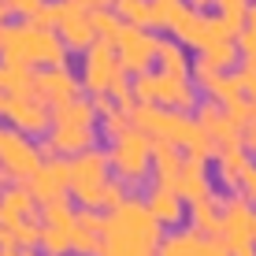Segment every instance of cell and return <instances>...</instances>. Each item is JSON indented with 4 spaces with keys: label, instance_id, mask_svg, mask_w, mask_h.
<instances>
[{
    "label": "cell",
    "instance_id": "obj_1",
    "mask_svg": "<svg viewBox=\"0 0 256 256\" xmlns=\"http://www.w3.org/2000/svg\"><path fill=\"white\" fill-rule=\"evenodd\" d=\"M134 93L138 100H152L160 108H174V112H190L197 108V82H190L186 74H171V70H145L134 74Z\"/></svg>",
    "mask_w": 256,
    "mask_h": 256
},
{
    "label": "cell",
    "instance_id": "obj_2",
    "mask_svg": "<svg viewBox=\"0 0 256 256\" xmlns=\"http://www.w3.org/2000/svg\"><path fill=\"white\" fill-rule=\"evenodd\" d=\"M108 160H112V171H116L126 186H138V182H145L148 164H152V138H148L145 130L130 126L126 134L116 138Z\"/></svg>",
    "mask_w": 256,
    "mask_h": 256
},
{
    "label": "cell",
    "instance_id": "obj_3",
    "mask_svg": "<svg viewBox=\"0 0 256 256\" xmlns=\"http://www.w3.org/2000/svg\"><path fill=\"white\" fill-rule=\"evenodd\" d=\"M112 45L119 48V64L126 74H145L152 56L160 52V38L148 34V26H138V22H119V30L112 34Z\"/></svg>",
    "mask_w": 256,
    "mask_h": 256
},
{
    "label": "cell",
    "instance_id": "obj_4",
    "mask_svg": "<svg viewBox=\"0 0 256 256\" xmlns=\"http://www.w3.org/2000/svg\"><path fill=\"white\" fill-rule=\"evenodd\" d=\"M52 12V22H56L60 38L67 41V48L74 52H86L96 41V30H93V12L82 4H74V0H56V4H48Z\"/></svg>",
    "mask_w": 256,
    "mask_h": 256
},
{
    "label": "cell",
    "instance_id": "obj_5",
    "mask_svg": "<svg viewBox=\"0 0 256 256\" xmlns=\"http://www.w3.org/2000/svg\"><path fill=\"white\" fill-rule=\"evenodd\" d=\"M0 164H4V171H8L12 182H22L45 164V156H41V148L30 145V134H22V130H15V126L12 130L0 126Z\"/></svg>",
    "mask_w": 256,
    "mask_h": 256
},
{
    "label": "cell",
    "instance_id": "obj_6",
    "mask_svg": "<svg viewBox=\"0 0 256 256\" xmlns=\"http://www.w3.org/2000/svg\"><path fill=\"white\" fill-rule=\"evenodd\" d=\"M122 70L119 56H116V45L108 38H96L90 48H86V60H82V86L90 93H108L112 78Z\"/></svg>",
    "mask_w": 256,
    "mask_h": 256
},
{
    "label": "cell",
    "instance_id": "obj_7",
    "mask_svg": "<svg viewBox=\"0 0 256 256\" xmlns=\"http://www.w3.org/2000/svg\"><path fill=\"white\" fill-rule=\"evenodd\" d=\"M26 26V67H67V41L60 38V30H41L34 22Z\"/></svg>",
    "mask_w": 256,
    "mask_h": 256
},
{
    "label": "cell",
    "instance_id": "obj_8",
    "mask_svg": "<svg viewBox=\"0 0 256 256\" xmlns=\"http://www.w3.org/2000/svg\"><path fill=\"white\" fill-rule=\"evenodd\" d=\"M108 223L119 226V230H130V234L145 238V242H152V245H160V226H164V223L152 216V208L141 204V200H130V197H126L119 208H112Z\"/></svg>",
    "mask_w": 256,
    "mask_h": 256
},
{
    "label": "cell",
    "instance_id": "obj_9",
    "mask_svg": "<svg viewBox=\"0 0 256 256\" xmlns=\"http://www.w3.org/2000/svg\"><path fill=\"white\" fill-rule=\"evenodd\" d=\"M8 122L15 130H22V134L38 138L52 126V108H48V100H38V96H15L12 112H8Z\"/></svg>",
    "mask_w": 256,
    "mask_h": 256
},
{
    "label": "cell",
    "instance_id": "obj_10",
    "mask_svg": "<svg viewBox=\"0 0 256 256\" xmlns=\"http://www.w3.org/2000/svg\"><path fill=\"white\" fill-rule=\"evenodd\" d=\"M160 252V245L145 242V238L130 234V230H119V226H104L100 234V252L96 256H156Z\"/></svg>",
    "mask_w": 256,
    "mask_h": 256
},
{
    "label": "cell",
    "instance_id": "obj_11",
    "mask_svg": "<svg viewBox=\"0 0 256 256\" xmlns=\"http://www.w3.org/2000/svg\"><path fill=\"white\" fill-rule=\"evenodd\" d=\"M245 167H249V148H245V141H242V138L223 141V145H219V156H216L219 182H223L226 190H238V186H242Z\"/></svg>",
    "mask_w": 256,
    "mask_h": 256
},
{
    "label": "cell",
    "instance_id": "obj_12",
    "mask_svg": "<svg viewBox=\"0 0 256 256\" xmlns=\"http://www.w3.org/2000/svg\"><path fill=\"white\" fill-rule=\"evenodd\" d=\"M34 216H41V212H38V197L30 193V186H26V182L8 186L4 197H0V223L19 226L22 219H34Z\"/></svg>",
    "mask_w": 256,
    "mask_h": 256
},
{
    "label": "cell",
    "instance_id": "obj_13",
    "mask_svg": "<svg viewBox=\"0 0 256 256\" xmlns=\"http://www.w3.org/2000/svg\"><path fill=\"white\" fill-rule=\"evenodd\" d=\"M112 8L119 12V19L138 22V26H148V30H164V26L171 22V12L160 8L156 0H116Z\"/></svg>",
    "mask_w": 256,
    "mask_h": 256
},
{
    "label": "cell",
    "instance_id": "obj_14",
    "mask_svg": "<svg viewBox=\"0 0 256 256\" xmlns=\"http://www.w3.org/2000/svg\"><path fill=\"white\" fill-rule=\"evenodd\" d=\"M38 96L48 104H64L78 96V82L67 74V67H48L38 74Z\"/></svg>",
    "mask_w": 256,
    "mask_h": 256
},
{
    "label": "cell",
    "instance_id": "obj_15",
    "mask_svg": "<svg viewBox=\"0 0 256 256\" xmlns=\"http://www.w3.org/2000/svg\"><path fill=\"white\" fill-rule=\"evenodd\" d=\"M174 193H178L182 200H200L208 197V174H204V160H193V156H186L182 160V171L178 178H174Z\"/></svg>",
    "mask_w": 256,
    "mask_h": 256
},
{
    "label": "cell",
    "instance_id": "obj_16",
    "mask_svg": "<svg viewBox=\"0 0 256 256\" xmlns=\"http://www.w3.org/2000/svg\"><path fill=\"white\" fill-rule=\"evenodd\" d=\"M190 219L204 238H223V200H216L212 193L200 200H190Z\"/></svg>",
    "mask_w": 256,
    "mask_h": 256
},
{
    "label": "cell",
    "instance_id": "obj_17",
    "mask_svg": "<svg viewBox=\"0 0 256 256\" xmlns=\"http://www.w3.org/2000/svg\"><path fill=\"white\" fill-rule=\"evenodd\" d=\"M108 171H112L108 152H96V148H82V152L70 160L74 182H108Z\"/></svg>",
    "mask_w": 256,
    "mask_h": 256
},
{
    "label": "cell",
    "instance_id": "obj_18",
    "mask_svg": "<svg viewBox=\"0 0 256 256\" xmlns=\"http://www.w3.org/2000/svg\"><path fill=\"white\" fill-rule=\"evenodd\" d=\"M197 122L208 130V138L216 141V145H223V141H234L242 138V130L230 122V116H226V108H216V104H200L197 112Z\"/></svg>",
    "mask_w": 256,
    "mask_h": 256
},
{
    "label": "cell",
    "instance_id": "obj_19",
    "mask_svg": "<svg viewBox=\"0 0 256 256\" xmlns=\"http://www.w3.org/2000/svg\"><path fill=\"white\" fill-rule=\"evenodd\" d=\"M48 141L56 156H78L82 148H93V126H52Z\"/></svg>",
    "mask_w": 256,
    "mask_h": 256
},
{
    "label": "cell",
    "instance_id": "obj_20",
    "mask_svg": "<svg viewBox=\"0 0 256 256\" xmlns=\"http://www.w3.org/2000/svg\"><path fill=\"white\" fill-rule=\"evenodd\" d=\"M148 208H152V216L160 219L164 226H174V223H182V197L174 190H167V186H152V193H148V200H145Z\"/></svg>",
    "mask_w": 256,
    "mask_h": 256
},
{
    "label": "cell",
    "instance_id": "obj_21",
    "mask_svg": "<svg viewBox=\"0 0 256 256\" xmlns=\"http://www.w3.org/2000/svg\"><path fill=\"white\" fill-rule=\"evenodd\" d=\"M93 100H64V104H52V126H93Z\"/></svg>",
    "mask_w": 256,
    "mask_h": 256
},
{
    "label": "cell",
    "instance_id": "obj_22",
    "mask_svg": "<svg viewBox=\"0 0 256 256\" xmlns=\"http://www.w3.org/2000/svg\"><path fill=\"white\" fill-rule=\"evenodd\" d=\"M156 256H204V234L197 226L193 230H178V234L164 238Z\"/></svg>",
    "mask_w": 256,
    "mask_h": 256
},
{
    "label": "cell",
    "instance_id": "obj_23",
    "mask_svg": "<svg viewBox=\"0 0 256 256\" xmlns=\"http://www.w3.org/2000/svg\"><path fill=\"white\" fill-rule=\"evenodd\" d=\"M22 182H26V186H30V193H34V197H38V204H45V200L60 197V193L67 190L64 182H60L56 174H52V167H48V164H41L38 171H34L30 178H22Z\"/></svg>",
    "mask_w": 256,
    "mask_h": 256
},
{
    "label": "cell",
    "instance_id": "obj_24",
    "mask_svg": "<svg viewBox=\"0 0 256 256\" xmlns=\"http://www.w3.org/2000/svg\"><path fill=\"white\" fill-rule=\"evenodd\" d=\"M41 216H45L48 226H67V230H74V223H78V212H74V204H70L67 193L45 200V204H41Z\"/></svg>",
    "mask_w": 256,
    "mask_h": 256
},
{
    "label": "cell",
    "instance_id": "obj_25",
    "mask_svg": "<svg viewBox=\"0 0 256 256\" xmlns=\"http://www.w3.org/2000/svg\"><path fill=\"white\" fill-rule=\"evenodd\" d=\"M0 60L4 64H26V26H4L0 30Z\"/></svg>",
    "mask_w": 256,
    "mask_h": 256
},
{
    "label": "cell",
    "instance_id": "obj_26",
    "mask_svg": "<svg viewBox=\"0 0 256 256\" xmlns=\"http://www.w3.org/2000/svg\"><path fill=\"white\" fill-rule=\"evenodd\" d=\"M156 64H160V70H171V74H190L186 45H182L178 38H174V41H160V52H156Z\"/></svg>",
    "mask_w": 256,
    "mask_h": 256
},
{
    "label": "cell",
    "instance_id": "obj_27",
    "mask_svg": "<svg viewBox=\"0 0 256 256\" xmlns=\"http://www.w3.org/2000/svg\"><path fill=\"white\" fill-rule=\"evenodd\" d=\"M216 8H219V15H223V22L230 26V34L238 38V34L245 30V22H249V0H216Z\"/></svg>",
    "mask_w": 256,
    "mask_h": 256
},
{
    "label": "cell",
    "instance_id": "obj_28",
    "mask_svg": "<svg viewBox=\"0 0 256 256\" xmlns=\"http://www.w3.org/2000/svg\"><path fill=\"white\" fill-rule=\"evenodd\" d=\"M200 56L208 60L212 67H219V70H230L238 64V38H223V41H216V45H208Z\"/></svg>",
    "mask_w": 256,
    "mask_h": 256
},
{
    "label": "cell",
    "instance_id": "obj_29",
    "mask_svg": "<svg viewBox=\"0 0 256 256\" xmlns=\"http://www.w3.org/2000/svg\"><path fill=\"white\" fill-rule=\"evenodd\" d=\"M41 252H45V256H67V252H70V230H67V226H48V223H45Z\"/></svg>",
    "mask_w": 256,
    "mask_h": 256
},
{
    "label": "cell",
    "instance_id": "obj_30",
    "mask_svg": "<svg viewBox=\"0 0 256 256\" xmlns=\"http://www.w3.org/2000/svg\"><path fill=\"white\" fill-rule=\"evenodd\" d=\"M104 186L108 182H70V193L82 208H104Z\"/></svg>",
    "mask_w": 256,
    "mask_h": 256
},
{
    "label": "cell",
    "instance_id": "obj_31",
    "mask_svg": "<svg viewBox=\"0 0 256 256\" xmlns=\"http://www.w3.org/2000/svg\"><path fill=\"white\" fill-rule=\"evenodd\" d=\"M223 108H226V116H230V122H234V126L238 130H245V126H249V122L256 119V100H249V96H234V100L230 104H223Z\"/></svg>",
    "mask_w": 256,
    "mask_h": 256
},
{
    "label": "cell",
    "instance_id": "obj_32",
    "mask_svg": "<svg viewBox=\"0 0 256 256\" xmlns=\"http://www.w3.org/2000/svg\"><path fill=\"white\" fill-rule=\"evenodd\" d=\"M70 252L96 256V252H100V234H93V230H86V226L74 223V230H70Z\"/></svg>",
    "mask_w": 256,
    "mask_h": 256
},
{
    "label": "cell",
    "instance_id": "obj_33",
    "mask_svg": "<svg viewBox=\"0 0 256 256\" xmlns=\"http://www.w3.org/2000/svg\"><path fill=\"white\" fill-rule=\"evenodd\" d=\"M219 78H223V70H219V67H212L204 56H200L197 64H193V82H197V90H200V93H212Z\"/></svg>",
    "mask_w": 256,
    "mask_h": 256
},
{
    "label": "cell",
    "instance_id": "obj_34",
    "mask_svg": "<svg viewBox=\"0 0 256 256\" xmlns=\"http://www.w3.org/2000/svg\"><path fill=\"white\" fill-rule=\"evenodd\" d=\"M108 93L116 96V104H122V108H134L138 104V93H134V82L126 78V70H119L116 78H112V86H108Z\"/></svg>",
    "mask_w": 256,
    "mask_h": 256
},
{
    "label": "cell",
    "instance_id": "obj_35",
    "mask_svg": "<svg viewBox=\"0 0 256 256\" xmlns=\"http://www.w3.org/2000/svg\"><path fill=\"white\" fill-rule=\"evenodd\" d=\"M100 119H104V130H108L112 138L126 134V130L134 126V116H130V108H122V104H119V108H112L108 116H100Z\"/></svg>",
    "mask_w": 256,
    "mask_h": 256
},
{
    "label": "cell",
    "instance_id": "obj_36",
    "mask_svg": "<svg viewBox=\"0 0 256 256\" xmlns=\"http://www.w3.org/2000/svg\"><path fill=\"white\" fill-rule=\"evenodd\" d=\"M119 12H112V8H96L93 12V30H96V38H108L112 41V34L119 30Z\"/></svg>",
    "mask_w": 256,
    "mask_h": 256
},
{
    "label": "cell",
    "instance_id": "obj_37",
    "mask_svg": "<svg viewBox=\"0 0 256 256\" xmlns=\"http://www.w3.org/2000/svg\"><path fill=\"white\" fill-rule=\"evenodd\" d=\"M223 245L230 249V256H256V238H252V234L226 230V234H223Z\"/></svg>",
    "mask_w": 256,
    "mask_h": 256
},
{
    "label": "cell",
    "instance_id": "obj_38",
    "mask_svg": "<svg viewBox=\"0 0 256 256\" xmlns=\"http://www.w3.org/2000/svg\"><path fill=\"white\" fill-rule=\"evenodd\" d=\"M238 48L245 52V60L256 64V8L249 12V22H245V30L238 34Z\"/></svg>",
    "mask_w": 256,
    "mask_h": 256
},
{
    "label": "cell",
    "instance_id": "obj_39",
    "mask_svg": "<svg viewBox=\"0 0 256 256\" xmlns=\"http://www.w3.org/2000/svg\"><path fill=\"white\" fill-rule=\"evenodd\" d=\"M15 234H19V245L41 249V238H45V226H41V223H34V219H22V223L15 226Z\"/></svg>",
    "mask_w": 256,
    "mask_h": 256
},
{
    "label": "cell",
    "instance_id": "obj_40",
    "mask_svg": "<svg viewBox=\"0 0 256 256\" xmlns=\"http://www.w3.org/2000/svg\"><path fill=\"white\" fill-rule=\"evenodd\" d=\"M234 96H242V86H238V78H234V74H223V78L216 82V90H212V100L230 104Z\"/></svg>",
    "mask_w": 256,
    "mask_h": 256
},
{
    "label": "cell",
    "instance_id": "obj_41",
    "mask_svg": "<svg viewBox=\"0 0 256 256\" xmlns=\"http://www.w3.org/2000/svg\"><path fill=\"white\" fill-rule=\"evenodd\" d=\"M234 78H238V86H242V93L249 96V100H256V64L245 60V64L234 70Z\"/></svg>",
    "mask_w": 256,
    "mask_h": 256
},
{
    "label": "cell",
    "instance_id": "obj_42",
    "mask_svg": "<svg viewBox=\"0 0 256 256\" xmlns=\"http://www.w3.org/2000/svg\"><path fill=\"white\" fill-rule=\"evenodd\" d=\"M78 226H86V230H93V234H104L108 216H100V208H86V212H78Z\"/></svg>",
    "mask_w": 256,
    "mask_h": 256
},
{
    "label": "cell",
    "instance_id": "obj_43",
    "mask_svg": "<svg viewBox=\"0 0 256 256\" xmlns=\"http://www.w3.org/2000/svg\"><path fill=\"white\" fill-rule=\"evenodd\" d=\"M122 200H126V197H122V178H119V182L108 178V186H104V208L112 212V208H119Z\"/></svg>",
    "mask_w": 256,
    "mask_h": 256
},
{
    "label": "cell",
    "instance_id": "obj_44",
    "mask_svg": "<svg viewBox=\"0 0 256 256\" xmlns=\"http://www.w3.org/2000/svg\"><path fill=\"white\" fill-rule=\"evenodd\" d=\"M8 4H12V12H19V15L30 19V15H38L41 8H45V0H8Z\"/></svg>",
    "mask_w": 256,
    "mask_h": 256
},
{
    "label": "cell",
    "instance_id": "obj_45",
    "mask_svg": "<svg viewBox=\"0 0 256 256\" xmlns=\"http://www.w3.org/2000/svg\"><path fill=\"white\" fill-rule=\"evenodd\" d=\"M242 193L256 204V164H249L245 167V174H242Z\"/></svg>",
    "mask_w": 256,
    "mask_h": 256
},
{
    "label": "cell",
    "instance_id": "obj_46",
    "mask_svg": "<svg viewBox=\"0 0 256 256\" xmlns=\"http://www.w3.org/2000/svg\"><path fill=\"white\" fill-rule=\"evenodd\" d=\"M93 108H96V116H108V112L119 108V104H116V96H112V93H93Z\"/></svg>",
    "mask_w": 256,
    "mask_h": 256
},
{
    "label": "cell",
    "instance_id": "obj_47",
    "mask_svg": "<svg viewBox=\"0 0 256 256\" xmlns=\"http://www.w3.org/2000/svg\"><path fill=\"white\" fill-rule=\"evenodd\" d=\"M0 249H19V234L8 223H0Z\"/></svg>",
    "mask_w": 256,
    "mask_h": 256
},
{
    "label": "cell",
    "instance_id": "obj_48",
    "mask_svg": "<svg viewBox=\"0 0 256 256\" xmlns=\"http://www.w3.org/2000/svg\"><path fill=\"white\" fill-rule=\"evenodd\" d=\"M204 256H230V249L223 245V238H204Z\"/></svg>",
    "mask_w": 256,
    "mask_h": 256
},
{
    "label": "cell",
    "instance_id": "obj_49",
    "mask_svg": "<svg viewBox=\"0 0 256 256\" xmlns=\"http://www.w3.org/2000/svg\"><path fill=\"white\" fill-rule=\"evenodd\" d=\"M242 141H245V148H249V152H256V119L242 130Z\"/></svg>",
    "mask_w": 256,
    "mask_h": 256
},
{
    "label": "cell",
    "instance_id": "obj_50",
    "mask_svg": "<svg viewBox=\"0 0 256 256\" xmlns=\"http://www.w3.org/2000/svg\"><path fill=\"white\" fill-rule=\"evenodd\" d=\"M74 4H82V8H90V12H96V8H112L116 0H74Z\"/></svg>",
    "mask_w": 256,
    "mask_h": 256
},
{
    "label": "cell",
    "instance_id": "obj_51",
    "mask_svg": "<svg viewBox=\"0 0 256 256\" xmlns=\"http://www.w3.org/2000/svg\"><path fill=\"white\" fill-rule=\"evenodd\" d=\"M186 4H190V8H197V12H204V8H208V4H216V0H186Z\"/></svg>",
    "mask_w": 256,
    "mask_h": 256
},
{
    "label": "cell",
    "instance_id": "obj_52",
    "mask_svg": "<svg viewBox=\"0 0 256 256\" xmlns=\"http://www.w3.org/2000/svg\"><path fill=\"white\" fill-rule=\"evenodd\" d=\"M160 8H167V12H174V8H182V0H156Z\"/></svg>",
    "mask_w": 256,
    "mask_h": 256
},
{
    "label": "cell",
    "instance_id": "obj_53",
    "mask_svg": "<svg viewBox=\"0 0 256 256\" xmlns=\"http://www.w3.org/2000/svg\"><path fill=\"white\" fill-rule=\"evenodd\" d=\"M19 256H38V249H30V245H19Z\"/></svg>",
    "mask_w": 256,
    "mask_h": 256
},
{
    "label": "cell",
    "instance_id": "obj_54",
    "mask_svg": "<svg viewBox=\"0 0 256 256\" xmlns=\"http://www.w3.org/2000/svg\"><path fill=\"white\" fill-rule=\"evenodd\" d=\"M0 256H19V249H0Z\"/></svg>",
    "mask_w": 256,
    "mask_h": 256
},
{
    "label": "cell",
    "instance_id": "obj_55",
    "mask_svg": "<svg viewBox=\"0 0 256 256\" xmlns=\"http://www.w3.org/2000/svg\"><path fill=\"white\" fill-rule=\"evenodd\" d=\"M0 182H12V178H8V171H4V164H0Z\"/></svg>",
    "mask_w": 256,
    "mask_h": 256
},
{
    "label": "cell",
    "instance_id": "obj_56",
    "mask_svg": "<svg viewBox=\"0 0 256 256\" xmlns=\"http://www.w3.org/2000/svg\"><path fill=\"white\" fill-rule=\"evenodd\" d=\"M0 30H4V26H0Z\"/></svg>",
    "mask_w": 256,
    "mask_h": 256
}]
</instances>
